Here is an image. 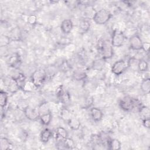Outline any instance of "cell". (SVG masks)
<instances>
[{
  "label": "cell",
  "mask_w": 150,
  "mask_h": 150,
  "mask_svg": "<svg viewBox=\"0 0 150 150\" xmlns=\"http://www.w3.org/2000/svg\"><path fill=\"white\" fill-rule=\"evenodd\" d=\"M119 105L122 110L125 111H131L135 107H138L139 108L141 106L138 100L129 96H125L121 99Z\"/></svg>",
  "instance_id": "6da1fadb"
},
{
  "label": "cell",
  "mask_w": 150,
  "mask_h": 150,
  "mask_svg": "<svg viewBox=\"0 0 150 150\" xmlns=\"http://www.w3.org/2000/svg\"><path fill=\"white\" fill-rule=\"evenodd\" d=\"M111 16L112 15L109 11L105 9H101L94 13L92 19L96 24L101 25H104L109 21Z\"/></svg>",
  "instance_id": "7a4b0ae2"
},
{
  "label": "cell",
  "mask_w": 150,
  "mask_h": 150,
  "mask_svg": "<svg viewBox=\"0 0 150 150\" xmlns=\"http://www.w3.org/2000/svg\"><path fill=\"white\" fill-rule=\"evenodd\" d=\"M47 77L46 70L42 69H38L35 70L31 75L30 80L36 88L40 87Z\"/></svg>",
  "instance_id": "3957f363"
},
{
  "label": "cell",
  "mask_w": 150,
  "mask_h": 150,
  "mask_svg": "<svg viewBox=\"0 0 150 150\" xmlns=\"http://www.w3.org/2000/svg\"><path fill=\"white\" fill-rule=\"evenodd\" d=\"M100 51L103 59L104 60L111 59L114 54L113 47L111 42L107 40H103L101 44Z\"/></svg>",
  "instance_id": "277c9868"
},
{
  "label": "cell",
  "mask_w": 150,
  "mask_h": 150,
  "mask_svg": "<svg viewBox=\"0 0 150 150\" xmlns=\"http://www.w3.org/2000/svg\"><path fill=\"white\" fill-rule=\"evenodd\" d=\"M125 41V36L122 32L115 30L112 35L111 43L114 47H121L123 45Z\"/></svg>",
  "instance_id": "5b68a950"
},
{
  "label": "cell",
  "mask_w": 150,
  "mask_h": 150,
  "mask_svg": "<svg viewBox=\"0 0 150 150\" xmlns=\"http://www.w3.org/2000/svg\"><path fill=\"white\" fill-rule=\"evenodd\" d=\"M128 67V63L124 60H119L116 61L111 67V71L116 76L122 74Z\"/></svg>",
  "instance_id": "8992f818"
},
{
  "label": "cell",
  "mask_w": 150,
  "mask_h": 150,
  "mask_svg": "<svg viewBox=\"0 0 150 150\" xmlns=\"http://www.w3.org/2000/svg\"><path fill=\"white\" fill-rule=\"evenodd\" d=\"M25 116L30 121H36L39 119L40 114L39 112L38 109L27 105L22 110Z\"/></svg>",
  "instance_id": "52a82bcc"
},
{
  "label": "cell",
  "mask_w": 150,
  "mask_h": 150,
  "mask_svg": "<svg viewBox=\"0 0 150 150\" xmlns=\"http://www.w3.org/2000/svg\"><path fill=\"white\" fill-rule=\"evenodd\" d=\"M143 42L142 41L139 36L137 34L132 35L129 39V47L134 50H142Z\"/></svg>",
  "instance_id": "ba28073f"
},
{
  "label": "cell",
  "mask_w": 150,
  "mask_h": 150,
  "mask_svg": "<svg viewBox=\"0 0 150 150\" xmlns=\"http://www.w3.org/2000/svg\"><path fill=\"white\" fill-rule=\"evenodd\" d=\"M57 96L60 101L64 104H68L70 101V96L69 93L66 90H64L62 87L58 89L57 91Z\"/></svg>",
  "instance_id": "9c48e42d"
},
{
  "label": "cell",
  "mask_w": 150,
  "mask_h": 150,
  "mask_svg": "<svg viewBox=\"0 0 150 150\" xmlns=\"http://www.w3.org/2000/svg\"><path fill=\"white\" fill-rule=\"evenodd\" d=\"M73 27V24L71 20L66 19L63 20L60 24V29L64 34H69L71 32Z\"/></svg>",
  "instance_id": "30bf717a"
},
{
  "label": "cell",
  "mask_w": 150,
  "mask_h": 150,
  "mask_svg": "<svg viewBox=\"0 0 150 150\" xmlns=\"http://www.w3.org/2000/svg\"><path fill=\"white\" fill-rule=\"evenodd\" d=\"M90 115L93 121L99 122L102 120L103 113L100 108L94 107L90 109Z\"/></svg>",
  "instance_id": "8fae6325"
},
{
  "label": "cell",
  "mask_w": 150,
  "mask_h": 150,
  "mask_svg": "<svg viewBox=\"0 0 150 150\" xmlns=\"http://www.w3.org/2000/svg\"><path fill=\"white\" fill-rule=\"evenodd\" d=\"M7 87H8V90L12 93H16L19 89H20L16 80L12 77H9V79L8 80Z\"/></svg>",
  "instance_id": "7c38bea8"
},
{
  "label": "cell",
  "mask_w": 150,
  "mask_h": 150,
  "mask_svg": "<svg viewBox=\"0 0 150 150\" xmlns=\"http://www.w3.org/2000/svg\"><path fill=\"white\" fill-rule=\"evenodd\" d=\"M73 78L76 81H82L87 78V73L82 70H76L73 73Z\"/></svg>",
  "instance_id": "4fadbf2b"
},
{
  "label": "cell",
  "mask_w": 150,
  "mask_h": 150,
  "mask_svg": "<svg viewBox=\"0 0 150 150\" xmlns=\"http://www.w3.org/2000/svg\"><path fill=\"white\" fill-rule=\"evenodd\" d=\"M67 124L70 128L72 130L76 131L78 130L80 128V127L81 125V123L80 120L75 117L71 118L68 121Z\"/></svg>",
  "instance_id": "5bb4252c"
},
{
  "label": "cell",
  "mask_w": 150,
  "mask_h": 150,
  "mask_svg": "<svg viewBox=\"0 0 150 150\" xmlns=\"http://www.w3.org/2000/svg\"><path fill=\"white\" fill-rule=\"evenodd\" d=\"M21 59L19 54L15 53L13 54L8 60V64L10 66L12 67H16L17 66L19 65L21 63Z\"/></svg>",
  "instance_id": "9a60e30c"
},
{
  "label": "cell",
  "mask_w": 150,
  "mask_h": 150,
  "mask_svg": "<svg viewBox=\"0 0 150 150\" xmlns=\"http://www.w3.org/2000/svg\"><path fill=\"white\" fill-rule=\"evenodd\" d=\"M52 136V131L48 128H45L40 133V139L42 142L47 143L49 141Z\"/></svg>",
  "instance_id": "2e32d148"
},
{
  "label": "cell",
  "mask_w": 150,
  "mask_h": 150,
  "mask_svg": "<svg viewBox=\"0 0 150 150\" xmlns=\"http://www.w3.org/2000/svg\"><path fill=\"white\" fill-rule=\"evenodd\" d=\"M141 90L144 94H148L150 91V79L146 78L142 80L140 86Z\"/></svg>",
  "instance_id": "e0dca14e"
},
{
  "label": "cell",
  "mask_w": 150,
  "mask_h": 150,
  "mask_svg": "<svg viewBox=\"0 0 150 150\" xmlns=\"http://www.w3.org/2000/svg\"><path fill=\"white\" fill-rule=\"evenodd\" d=\"M0 146L1 150L11 149L13 148L11 141L5 137H2L0 140Z\"/></svg>",
  "instance_id": "ac0fdd59"
},
{
  "label": "cell",
  "mask_w": 150,
  "mask_h": 150,
  "mask_svg": "<svg viewBox=\"0 0 150 150\" xmlns=\"http://www.w3.org/2000/svg\"><path fill=\"white\" fill-rule=\"evenodd\" d=\"M52 119V115L50 112L40 115L39 120L41 122V123L46 126H47L51 122Z\"/></svg>",
  "instance_id": "d6986e66"
},
{
  "label": "cell",
  "mask_w": 150,
  "mask_h": 150,
  "mask_svg": "<svg viewBox=\"0 0 150 150\" xmlns=\"http://www.w3.org/2000/svg\"><path fill=\"white\" fill-rule=\"evenodd\" d=\"M90 27V23L87 19H84L81 21L79 25V30L82 33H85L86 32H87L89 30Z\"/></svg>",
  "instance_id": "ffe728a7"
},
{
  "label": "cell",
  "mask_w": 150,
  "mask_h": 150,
  "mask_svg": "<svg viewBox=\"0 0 150 150\" xmlns=\"http://www.w3.org/2000/svg\"><path fill=\"white\" fill-rule=\"evenodd\" d=\"M108 145L110 149L119 150L121 148V144L117 139H111L108 142Z\"/></svg>",
  "instance_id": "44dd1931"
},
{
  "label": "cell",
  "mask_w": 150,
  "mask_h": 150,
  "mask_svg": "<svg viewBox=\"0 0 150 150\" xmlns=\"http://www.w3.org/2000/svg\"><path fill=\"white\" fill-rule=\"evenodd\" d=\"M60 118L64 121H68L71 118H72V114L70 111L66 107H63L61 109L60 112Z\"/></svg>",
  "instance_id": "7402d4cb"
},
{
  "label": "cell",
  "mask_w": 150,
  "mask_h": 150,
  "mask_svg": "<svg viewBox=\"0 0 150 150\" xmlns=\"http://www.w3.org/2000/svg\"><path fill=\"white\" fill-rule=\"evenodd\" d=\"M138 112L139 114L140 117H141L142 120L145 118H149V108L147 106L141 105L138 108Z\"/></svg>",
  "instance_id": "603a6c76"
},
{
  "label": "cell",
  "mask_w": 150,
  "mask_h": 150,
  "mask_svg": "<svg viewBox=\"0 0 150 150\" xmlns=\"http://www.w3.org/2000/svg\"><path fill=\"white\" fill-rule=\"evenodd\" d=\"M105 65V60L103 58L95 60L93 63V68L97 70H101Z\"/></svg>",
  "instance_id": "cb8c5ba5"
},
{
  "label": "cell",
  "mask_w": 150,
  "mask_h": 150,
  "mask_svg": "<svg viewBox=\"0 0 150 150\" xmlns=\"http://www.w3.org/2000/svg\"><path fill=\"white\" fill-rule=\"evenodd\" d=\"M39 112L40 114V115L47 113L50 112L49 110V104L47 101H44L43 103H42L39 107L38 108Z\"/></svg>",
  "instance_id": "d4e9b609"
},
{
  "label": "cell",
  "mask_w": 150,
  "mask_h": 150,
  "mask_svg": "<svg viewBox=\"0 0 150 150\" xmlns=\"http://www.w3.org/2000/svg\"><path fill=\"white\" fill-rule=\"evenodd\" d=\"M8 102V94L3 91H0V105L2 109H3L7 104Z\"/></svg>",
  "instance_id": "484cf974"
},
{
  "label": "cell",
  "mask_w": 150,
  "mask_h": 150,
  "mask_svg": "<svg viewBox=\"0 0 150 150\" xmlns=\"http://www.w3.org/2000/svg\"><path fill=\"white\" fill-rule=\"evenodd\" d=\"M137 69L141 72H145L148 70V63L144 59L139 60Z\"/></svg>",
  "instance_id": "4316f807"
},
{
  "label": "cell",
  "mask_w": 150,
  "mask_h": 150,
  "mask_svg": "<svg viewBox=\"0 0 150 150\" xmlns=\"http://www.w3.org/2000/svg\"><path fill=\"white\" fill-rule=\"evenodd\" d=\"M56 134L58 137H60L62 139H64L69 137V134L67 130L62 127H59L56 128Z\"/></svg>",
  "instance_id": "83f0119b"
},
{
  "label": "cell",
  "mask_w": 150,
  "mask_h": 150,
  "mask_svg": "<svg viewBox=\"0 0 150 150\" xmlns=\"http://www.w3.org/2000/svg\"><path fill=\"white\" fill-rule=\"evenodd\" d=\"M63 144H64V148L73 149L75 146V143L71 138H70L67 137L66 138L63 139Z\"/></svg>",
  "instance_id": "f1b7e54d"
},
{
  "label": "cell",
  "mask_w": 150,
  "mask_h": 150,
  "mask_svg": "<svg viewBox=\"0 0 150 150\" xmlns=\"http://www.w3.org/2000/svg\"><path fill=\"white\" fill-rule=\"evenodd\" d=\"M36 88V87L35 86V85L32 82V81L30 80L25 82L22 90H23L25 91H32L33 90V88Z\"/></svg>",
  "instance_id": "f546056e"
},
{
  "label": "cell",
  "mask_w": 150,
  "mask_h": 150,
  "mask_svg": "<svg viewBox=\"0 0 150 150\" xmlns=\"http://www.w3.org/2000/svg\"><path fill=\"white\" fill-rule=\"evenodd\" d=\"M10 43V37L2 35L0 38V46L1 47L7 46Z\"/></svg>",
  "instance_id": "4dcf8cb0"
},
{
  "label": "cell",
  "mask_w": 150,
  "mask_h": 150,
  "mask_svg": "<svg viewBox=\"0 0 150 150\" xmlns=\"http://www.w3.org/2000/svg\"><path fill=\"white\" fill-rule=\"evenodd\" d=\"M27 22L31 25H34L37 22V16L35 15L32 14L28 16Z\"/></svg>",
  "instance_id": "1f68e13d"
},
{
  "label": "cell",
  "mask_w": 150,
  "mask_h": 150,
  "mask_svg": "<svg viewBox=\"0 0 150 150\" xmlns=\"http://www.w3.org/2000/svg\"><path fill=\"white\" fill-rule=\"evenodd\" d=\"M93 103V99L92 97H88L86 100V103H85V107L86 108L90 107V106L92 105Z\"/></svg>",
  "instance_id": "d6a6232c"
},
{
  "label": "cell",
  "mask_w": 150,
  "mask_h": 150,
  "mask_svg": "<svg viewBox=\"0 0 150 150\" xmlns=\"http://www.w3.org/2000/svg\"><path fill=\"white\" fill-rule=\"evenodd\" d=\"M149 46H150V43L149 42H143L142 46V50H143L145 52H148Z\"/></svg>",
  "instance_id": "836d02e7"
},
{
  "label": "cell",
  "mask_w": 150,
  "mask_h": 150,
  "mask_svg": "<svg viewBox=\"0 0 150 150\" xmlns=\"http://www.w3.org/2000/svg\"><path fill=\"white\" fill-rule=\"evenodd\" d=\"M142 124L143 125L147 128H149L150 127V120L149 118H145L142 120Z\"/></svg>",
  "instance_id": "e575fe53"
}]
</instances>
